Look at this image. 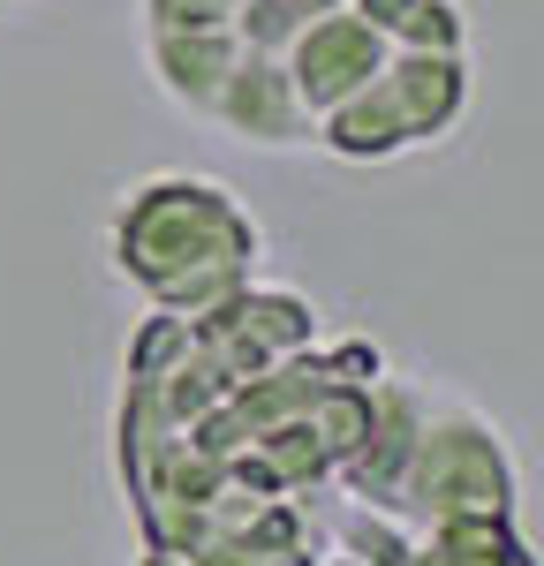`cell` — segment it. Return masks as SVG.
<instances>
[{
  "label": "cell",
  "instance_id": "7a4b0ae2",
  "mask_svg": "<svg viewBox=\"0 0 544 566\" xmlns=\"http://www.w3.org/2000/svg\"><path fill=\"white\" fill-rule=\"evenodd\" d=\"M394 506H416L423 522L514 514V461H506L499 423L469 400H431L423 392V431H416V453L401 469Z\"/></svg>",
  "mask_w": 544,
  "mask_h": 566
},
{
  "label": "cell",
  "instance_id": "52a82bcc",
  "mask_svg": "<svg viewBox=\"0 0 544 566\" xmlns=\"http://www.w3.org/2000/svg\"><path fill=\"white\" fill-rule=\"evenodd\" d=\"M333 544H341V559H356V566H408L416 559V528L401 522V506H370V499L333 514Z\"/></svg>",
  "mask_w": 544,
  "mask_h": 566
},
{
  "label": "cell",
  "instance_id": "277c9868",
  "mask_svg": "<svg viewBox=\"0 0 544 566\" xmlns=\"http://www.w3.org/2000/svg\"><path fill=\"white\" fill-rule=\"evenodd\" d=\"M212 122L234 129V136H250V144H265V151H280V144H311L317 136V114L295 98L280 53H250V45H242V61L227 69L220 98H212Z\"/></svg>",
  "mask_w": 544,
  "mask_h": 566
},
{
  "label": "cell",
  "instance_id": "ba28073f",
  "mask_svg": "<svg viewBox=\"0 0 544 566\" xmlns=\"http://www.w3.org/2000/svg\"><path fill=\"white\" fill-rule=\"evenodd\" d=\"M461 8L453 0H416L401 15V31H394V45H416V53H461Z\"/></svg>",
  "mask_w": 544,
  "mask_h": 566
},
{
  "label": "cell",
  "instance_id": "8fae6325",
  "mask_svg": "<svg viewBox=\"0 0 544 566\" xmlns=\"http://www.w3.org/2000/svg\"><path fill=\"white\" fill-rule=\"evenodd\" d=\"M144 566H197V559H189V552H175V544H151V552H144Z\"/></svg>",
  "mask_w": 544,
  "mask_h": 566
},
{
  "label": "cell",
  "instance_id": "9c48e42d",
  "mask_svg": "<svg viewBox=\"0 0 544 566\" xmlns=\"http://www.w3.org/2000/svg\"><path fill=\"white\" fill-rule=\"evenodd\" d=\"M242 0H144L151 31H197V23H234Z\"/></svg>",
  "mask_w": 544,
  "mask_h": 566
},
{
  "label": "cell",
  "instance_id": "3957f363",
  "mask_svg": "<svg viewBox=\"0 0 544 566\" xmlns=\"http://www.w3.org/2000/svg\"><path fill=\"white\" fill-rule=\"evenodd\" d=\"M386 53H394V39L370 31L356 8H325V15H311L295 39L280 45V69H287L295 98H303L311 114H325V106H341L348 91L370 84V76L386 69Z\"/></svg>",
  "mask_w": 544,
  "mask_h": 566
},
{
  "label": "cell",
  "instance_id": "8992f818",
  "mask_svg": "<svg viewBox=\"0 0 544 566\" xmlns=\"http://www.w3.org/2000/svg\"><path fill=\"white\" fill-rule=\"evenodd\" d=\"M151 76H159V91L175 98V106H189V114H205L212 122V98H220L227 69L242 61V39L227 31V23H197V31H151Z\"/></svg>",
  "mask_w": 544,
  "mask_h": 566
},
{
  "label": "cell",
  "instance_id": "30bf717a",
  "mask_svg": "<svg viewBox=\"0 0 544 566\" xmlns=\"http://www.w3.org/2000/svg\"><path fill=\"white\" fill-rule=\"evenodd\" d=\"M348 8H356L370 31H386V39H394V31H401V15L416 8V0H348Z\"/></svg>",
  "mask_w": 544,
  "mask_h": 566
},
{
  "label": "cell",
  "instance_id": "6da1fadb",
  "mask_svg": "<svg viewBox=\"0 0 544 566\" xmlns=\"http://www.w3.org/2000/svg\"><path fill=\"white\" fill-rule=\"evenodd\" d=\"M250 258H258V219L205 175H151L114 212V264L151 303L205 264H250Z\"/></svg>",
  "mask_w": 544,
  "mask_h": 566
},
{
  "label": "cell",
  "instance_id": "5b68a950",
  "mask_svg": "<svg viewBox=\"0 0 544 566\" xmlns=\"http://www.w3.org/2000/svg\"><path fill=\"white\" fill-rule=\"evenodd\" d=\"M378 76H386V91H394V106H401V122H408L416 144H439V136L461 122V106H469L461 53H416V45H394Z\"/></svg>",
  "mask_w": 544,
  "mask_h": 566
},
{
  "label": "cell",
  "instance_id": "7c38bea8",
  "mask_svg": "<svg viewBox=\"0 0 544 566\" xmlns=\"http://www.w3.org/2000/svg\"><path fill=\"white\" fill-rule=\"evenodd\" d=\"M325 566H356V559H341V552H333V559H325Z\"/></svg>",
  "mask_w": 544,
  "mask_h": 566
}]
</instances>
